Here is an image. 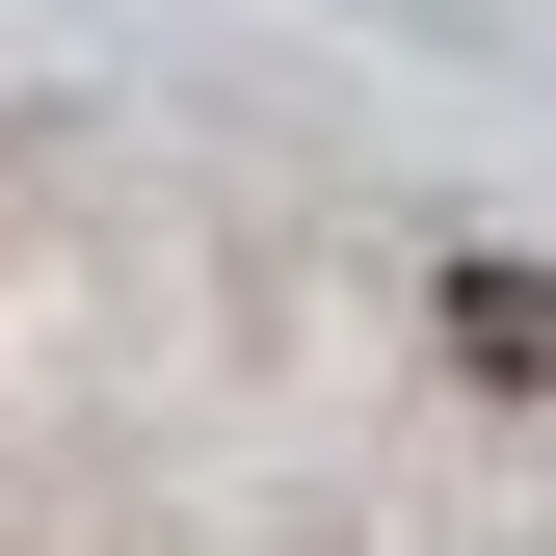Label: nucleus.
Returning a JSON list of instances; mask_svg holds the SVG:
<instances>
[{"label":"nucleus","mask_w":556,"mask_h":556,"mask_svg":"<svg viewBox=\"0 0 556 556\" xmlns=\"http://www.w3.org/2000/svg\"><path fill=\"white\" fill-rule=\"evenodd\" d=\"M425 344H451L477 397H556V265H504V239H477L451 292H425Z\"/></svg>","instance_id":"1"}]
</instances>
